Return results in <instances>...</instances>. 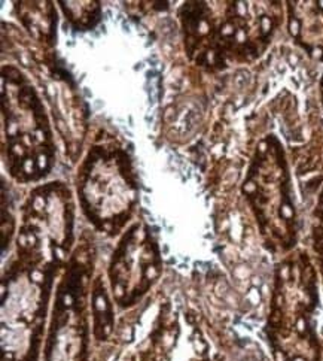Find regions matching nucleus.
<instances>
[{"instance_id": "4", "label": "nucleus", "mask_w": 323, "mask_h": 361, "mask_svg": "<svg viewBox=\"0 0 323 361\" xmlns=\"http://www.w3.org/2000/svg\"><path fill=\"white\" fill-rule=\"evenodd\" d=\"M4 161L17 183L48 176L56 145L45 106L27 76L14 66L2 69Z\"/></svg>"}, {"instance_id": "9", "label": "nucleus", "mask_w": 323, "mask_h": 361, "mask_svg": "<svg viewBox=\"0 0 323 361\" xmlns=\"http://www.w3.org/2000/svg\"><path fill=\"white\" fill-rule=\"evenodd\" d=\"M285 16L295 45L323 64V2H285Z\"/></svg>"}, {"instance_id": "6", "label": "nucleus", "mask_w": 323, "mask_h": 361, "mask_svg": "<svg viewBox=\"0 0 323 361\" xmlns=\"http://www.w3.org/2000/svg\"><path fill=\"white\" fill-rule=\"evenodd\" d=\"M75 203L63 183L34 188L25 200L17 235V252L25 259L66 267L75 242Z\"/></svg>"}, {"instance_id": "8", "label": "nucleus", "mask_w": 323, "mask_h": 361, "mask_svg": "<svg viewBox=\"0 0 323 361\" xmlns=\"http://www.w3.org/2000/svg\"><path fill=\"white\" fill-rule=\"evenodd\" d=\"M41 75L45 76V81L41 80V84L45 87L42 90L53 111L58 133L66 144L69 157L75 161L77 152H81L87 130L84 102L77 94L76 87L66 71L48 68L45 73L42 71Z\"/></svg>"}, {"instance_id": "12", "label": "nucleus", "mask_w": 323, "mask_h": 361, "mask_svg": "<svg viewBox=\"0 0 323 361\" xmlns=\"http://www.w3.org/2000/svg\"><path fill=\"white\" fill-rule=\"evenodd\" d=\"M64 17L76 30H89L101 18L100 2H58Z\"/></svg>"}, {"instance_id": "7", "label": "nucleus", "mask_w": 323, "mask_h": 361, "mask_svg": "<svg viewBox=\"0 0 323 361\" xmlns=\"http://www.w3.org/2000/svg\"><path fill=\"white\" fill-rule=\"evenodd\" d=\"M161 272V252L151 228L139 221L132 224L116 245L108 269L116 306L130 309L140 303L158 282Z\"/></svg>"}, {"instance_id": "5", "label": "nucleus", "mask_w": 323, "mask_h": 361, "mask_svg": "<svg viewBox=\"0 0 323 361\" xmlns=\"http://www.w3.org/2000/svg\"><path fill=\"white\" fill-rule=\"evenodd\" d=\"M77 199L87 220L103 235L116 236L139 204L133 163L113 136L99 137L77 171Z\"/></svg>"}, {"instance_id": "3", "label": "nucleus", "mask_w": 323, "mask_h": 361, "mask_svg": "<svg viewBox=\"0 0 323 361\" xmlns=\"http://www.w3.org/2000/svg\"><path fill=\"white\" fill-rule=\"evenodd\" d=\"M241 195L264 248L276 257L296 250L298 208L286 152L276 135H267L258 142L243 179Z\"/></svg>"}, {"instance_id": "10", "label": "nucleus", "mask_w": 323, "mask_h": 361, "mask_svg": "<svg viewBox=\"0 0 323 361\" xmlns=\"http://www.w3.org/2000/svg\"><path fill=\"white\" fill-rule=\"evenodd\" d=\"M17 16L36 41L53 45L56 39L57 12L51 2H17Z\"/></svg>"}, {"instance_id": "13", "label": "nucleus", "mask_w": 323, "mask_h": 361, "mask_svg": "<svg viewBox=\"0 0 323 361\" xmlns=\"http://www.w3.org/2000/svg\"><path fill=\"white\" fill-rule=\"evenodd\" d=\"M320 88V103H322V106H323V75H322V78H320V85H319Z\"/></svg>"}, {"instance_id": "2", "label": "nucleus", "mask_w": 323, "mask_h": 361, "mask_svg": "<svg viewBox=\"0 0 323 361\" xmlns=\"http://www.w3.org/2000/svg\"><path fill=\"white\" fill-rule=\"evenodd\" d=\"M320 278L312 255L296 248L274 266L265 339L273 361H322Z\"/></svg>"}, {"instance_id": "1", "label": "nucleus", "mask_w": 323, "mask_h": 361, "mask_svg": "<svg viewBox=\"0 0 323 361\" xmlns=\"http://www.w3.org/2000/svg\"><path fill=\"white\" fill-rule=\"evenodd\" d=\"M281 2H188L179 11L189 59L222 71L264 54L283 21Z\"/></svg>"}, {"instance_id": "11", "label": "nucleus", "mask_w": 323, "mask_h": 361, "mask_svg": "<svg viewBox=\"0 0 323 361\" xmlns=\"http://www.w3.org/2000/svg\"><path fill=\"white\" fill-rule=\"evenodd\" d=\"M310 250L323 288V184L310 215Z\"/></svg>"}]
</instances>
